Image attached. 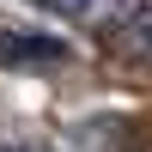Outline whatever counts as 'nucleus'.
I'll return each instance as SVG.
<instances>
[{
  "mask_svg": "<svg viewBox=\"0 0 152 152\" xmlns=\"http://www.w3.org/2000/svg\"><path fill=\"white\" fill-rule=\"evenodd\" d=\"M6 152H37V146H6Z\"/></svg>",
  "mask_w": 152,
  "mask_h": 152,
  "instance_id": "7ed1b4c3",
  "label": "nucleus"
},
{
  "mask_svg": "<svg viewBox=\"0 0 152 152\" xmlns=\"http://www.w3.org/2000/svg\"><path fill=\"white\" fill-rule=\"evenodd\" d=\"M67 49L55 37H37V31H12L0 37V67H24V61H61Z\"/></svg>",
  "mask_w": 152,
  "mask_h": 152,
  "instance_id": "f257e3e1",
  "label": "nucleus"
},
{
  "mask_svg": "<svg viewBox=\"0 0 152 152\" xmlns=\"http://www.w3.org/2000/svg\"><path fill=\"white\" fill-rule=\"evenodd\" d=\"M37 6L61 12V18H79V24H104V18L122 12V0H37Z\"/></svg>",
  "mask_w": 152,
  "mask_h": 152,
  "instance_id": "f03ea898",
  "label": "nucleus"
}]
</instances>
